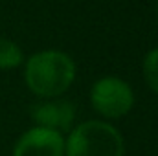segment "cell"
Here are the masks:
<instances>
[{
  "label": "cell",
  "mask_w": 158,
  "mask_h": 156,
  "mask_svg": "<svg viewBox=\"0 0 158 156\" xmlns=\"http://www.w3.org/2000/svg\"><path fill=\"white\" fill-rule=\"evenodd\" d=\"M13 156H64V138L61 132L31 127L17 140Z\"/></svg>",
  "instance_id": "cell-4"
},
{
  "label": "cell",
  "mask_w": 158,
  "mask_h": 156,
  "mask_svg": "<svg viewBox=\"0 0 158 156\" xmlns=\"http://www.w3.org/2000/svg\"><path fill=\"white\" fill-rule=\"evenodd\" d=\"M155 13H156V18H158V0H156V7H155Z\"/></svg>",
  "instance_id": "cell-8"
},
{
  "label": "cell",
  "mask_w": 158,
  "mask_h": 156,
  "mask_svg": "<svg viewBox=\"0 0 158 156\" xmlns=\"http://www.w3.org/2000/svg\"><path fill=\"white\" fill-rule=\"evenodd\" d=\"M24 79L35 96L52 99L72 86L76 79V64L64 51L42 50L28 59L24 66Z\"/></svg>",
  "instance_id": "cell-1"
},
{
  "label": "cell",
  "mask_w": 158,
  "mask_h": 156,
  "mask_svg": "<svg viewBox=\"0 0 158 156\" xmlns=\"http://www.w3.org/2000/svg\"><path fill=\"white\" fill-rule=\"evenodd\" d=\"M142 72H143V79L147 86L158 96V48H153L151 51L145 53Z\"/></svg>",
  "instance_id": "cell-7"
},
{
  "label": "cell",
  "mask_w": 158,
  "mask_h": 156,
  "mask_svg": "<svg viewBox=\"0 0 158 156\" xmlns=\"http://www.w3.org/2000/svg\"><path fill=\"white\" fill-rule=\"evenodd\" d=\"M74 117H76V109L70 101L50 99L31 107V119L35 121L37 127H44L61 134L72 130Z\"/></svg>",
  "instance_id": "cell-5"
},
{
  "label": "cell",
  "mask_w": 158,
  "mask_h": 156,
  "mask_svg": "<svg viewBox=\"0 0 158 156\" xmlns=\"http://www.w3.org/2000/svg\"><path fill=\"white\" fill-rule=\"evenodd\" d=\"M123 136L107 121L79 123L64 140V156H123Z\"/></svg>",
  "instance_id": "cell-2"
},
{
  "label": "cell",
  "mask_w": 158,
  "mask_h": 156,
  "mask_svg": "<svg viewBox=\"0 0 158 156\" xmlns=\"http://www.w3.org/2000/svg\"><path fill=\"white\" fill-rule=\"evenodd\" d=\"M24 61L20 46L13 40L0 37V70H15Z\"/></svg>",
  "instance_id": "cell-6"
},
{
  "label": "cell",
  "mask_w": 158,
  "mask_h": 156,
  "mask_svg": "<svg viewBox=\"0 0 158 156\" xmlns=\"http://www.w3.org/2000/svg\"><path fill=\"white\" fill-rule=\"evenodd\" d=\"M90 105L99 116L107 119H118L131 112L134 105V94L123 79L105 76L92 84Z\"/></svg>",
  "instance_id": "cell-3"
}]
</instances>
